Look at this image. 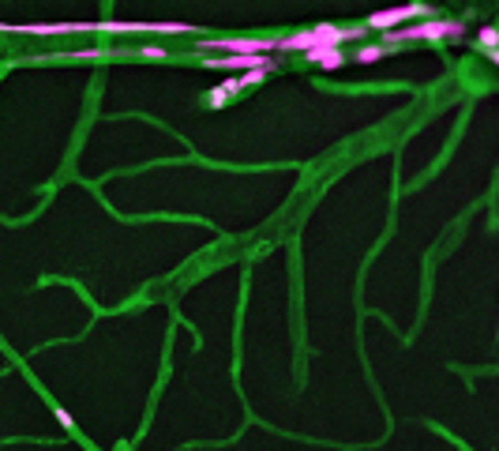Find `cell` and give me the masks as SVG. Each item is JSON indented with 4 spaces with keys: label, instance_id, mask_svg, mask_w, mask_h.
<instances>
[{
    "label": "cell",
    "instance_id": "cell-1",
    "mask_svg": "<svg viewBox=\"0 0 499 451\" xmlns=\"http://www.w3.org/2000/svg\"><path fill=\"white\" fill-rule=\"evenodd\" d=\"M465 34V19H450V15H432V19H421L413 27H402L387 34L383 45H402V42H428V45H439V42H458Z\"/></svg>",
    "mask_w": 499,
    "mask_h": 451
},
{
    "label": "cell",
    "instance_id": "cell-2",
    "mask_svg": "<svg viewBox=\"0 0 499 451\" xmlns=\"http://www.w3.org/2000/svg\"><path fill=\"white\" fill-rule=\"evenodd\" d=\"M199 53H222V56H270L278 53L275 38H203L196 45Z\"/></svg>",
    "mask_w": 499,
    "mask_h": 451
},
{
    "label": "cell",
    "instance_id": "cell-3",
    "mask_svg": "<svg viewBox=\"0 0 499 451\" xmlns=\"http://www.w3.org/2000/svg\"><path fill=\"white\" fill-rule=\"evenodd\" d=\"M417 15H428L432 19V8L421 4V0H413V4H402V8H387V12H375L364 19L368 30H383V34H394V30H402L409 19H417Z\"/></svg>",
    "mask_w": 499,
    "mask_h": 451
},
{
    "label": "cell",
    "instance_id": "cell-4",
    "mask_svg": "<svg viewBox=\"0 0 499 451\" xmlns=\"http://www.w3.org/2000/svg\"><path fill=\"white\" fill-rule=\"evenodd\" d=\"M102 23L86 19V23H27V27H12L8 30H19V34H34V38H56V34H86V30H98Z\"/></svg>",
    "mask_w": 499,
    "mask_h": 451
},
{
    "label": "cell",
    "instance_id": "cell-5",
    "mask_svg": "<svg viewBox=\"0 0 499 451\" xmlns=\"http://www.w3.org/2000/svg\"><path fill=\"white\" fill-rule=\"evenodd\" d=\"M207 64H211V68H222V72H244V76H252V72H270V56H218V60L207 56Z\"/></svg>",
    "mask_w": 499,
    "mask_h": 451
},
{
    "label": "cell",
    "instance_id": "cell-6",
    "mask_svg": "<svg viewBox=\"0 0 499 451\" xmlns=\"http://www.w3.org/2000/svg\"><path fill=\"white\" fill-rule=\"evenodd\" d=\"M304 60H308V64H319V68H327V72H334V68H342V64H345V53L334 50V45H319V50L304 53Z\"/></svg>",
    "mask_w": 499,
    "mask_h": 451
},
{
    "label": "cell",
    "instance_id": "cell-7",
    "mask_svg": "<svg viewBox=\"0 0 499 451\" xmlns=\"http://www.w3.org/2000/svg\"><path fill=\"white\" fill-rule=\"evenodd\" d=\"M383 56H387V45L372 42V45H360V50H357V64H380Z\"/></svg>",
    "mask_w": 499,
    "mask_h": 451
},
{
    "label": "cell",
    "instance_id": "cell-8",
    "mask_svg": "<svg viewBox=\"0 0 499 451\" xmlns=\"http://www.w3.org/2000/svg\"><path fill=\"white\" fill-rule=\"evenodd\" d=\"M477 50H485V53H499V27H480V34H477Z\"/></svg>",
    "mask_w": 499,
    "mask_h": 451
},
{
    "label": "cell",
    "instance_id": "cell-9",
    "mask_svg": "<svg viewBox=\"0 0 499 451\" xmlns=\"http://www.w3.org/2000/svg\"><path fill=\"white\" fill-rule=\"evenodd\" d=\"M196 27L188 23H150V34H192Z\"/></svg>",
    "mask_w": 499,
    "mask_h": 451
},
{
    "label": "cell",
    "instance_id": "cell-10",
    "mask_svg": "<svg viewBox=\"0 0 499 451\" xmlns=\"http://www.w3.org/2000/svg\"><path fill=\"white\" fill-rule=\"evenodd\" d=\"M102 53H106L102 45H91V50H76V53H68V60H98Z\"/></svg>",
    "mask_w": 499,
    "mask_h": 451
},
{
    "label": "cell",
    "instance_id": "cell-11",
    "mask_svg": "<svg viewBox=\"0 0 499 451\" xmlns=\"http://www.w3.org/2000/svg\"><path fill=\"white\" fill-rule=\"evenodd\" d=\"M225 98H229V94H225V91H222V87H214V91H211V94H207V98H203V102H207V106H211V109H222V102H225Z\"/></svg>",
    "mask_w": 499,
    "mask_h": 451
},
{
    "label": "cell",
    "instance_id": "cell-12",
    "mask_svg": "<svg viewBox=\"0 0 499 451\" xmlns=\"http://www.w3.org/2000/svg\"><path fill=\"white\" fill-rule=\"evenodd\" d=\"M139 53L147 56V60H162V56H169V50H165V45H143Z\"/></svg>",
    "mask_w": 499,
    "mask_h": 451
},
{
    "label": "cell",
    "instance_id": "cell-13",
    "mask_svg": "<svg viewBox=\"0 0 499 451\" xmlns=\"http://www.w3.org/2000/svg\"><path fill=\"white\" fill-rule=\"evenodd\" d=\"M267 76H270V72H252V76H240V79H244V87H255V83H263Z\"/></svg>",
    "mask_w": 499,
    "mask_h": 451
},
{
    "label": "cell",
    "instance_id": "cell-14",
    "mask_svg": "<svg viewBox=\"0 0 499 451\" xmlns=\"http://www.w3.org/2000/svg\"><path fill=\"white\" fill-rule=\"evenodd\" d=\"M240 87H244V79H225V83H222V91H225V94H237Z\"/></svg>",
    "mask_w": 499,
    "mask_h": 451
},
{
    "label": "cell",
    "instance_id": "cell-15",
    "mask_svg": "<svg viewBox=\"0 0 499 451\" xmlns=\"http://www.w3.org/2000/svg\"><path fill=\"white\" fill-rule=\"evenodd\" d=\"M56 421H60V425H68V429L76 425V421H71V414H68V410H60V406H56Z\"/></svg>",
    "mask_w": 499,
    "mask_h": 451
},
{
    "label": "cell",
    "instance_id": "cell-16",
    "mask_svg": "<svg viewBox=\"0 0 499 451\" xmlns=\"http://www.w3.org/2000/svg\"><path fill=\"white\" fill-rule=\"evenodd\" d=\"M492 60H496V68H499V53H492Z\"/></svg>",
    "mask_w": 499,
    "mask_h": 451
}]
</instances>
